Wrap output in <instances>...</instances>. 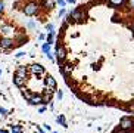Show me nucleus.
Masks as SVG:
<instances>
[{
	"label": "nucleus",
	"instance_id": "f257e3e1",
	"mask_svg": "<svg viewBox=\"0 0 134 133\" xmlns=\"http://www.w3.org/2000/svg\"><path fill=\"white\" fill-rule=\"evenodd\" d=\"M38 11H40L38 3H36V2H31V3L25 4L24 9H22V12H24L27 16H34V15H37V13H38Z\"/></svg>",
	"mask_w": 134,
	"mask_h": 133
},
{
	"label": "nucleus",
	"instance_id": "7c9ffc66",
	"mask_svg": "<svg viewBox=\"0 0 134 133\" xmlns=\"http://www.w3.org/2000/svg\"><path fill=\"white\" fill-rule=\"evenodd\" d=\"M66 2H68V3H72V4L75 3V0H66Z\"/></svg>",
	"mask_w": 134,
	"mask_h": 133
},
{
	"label": "nucleus",
	"instance_id": "4be33fe9",
	"mask_svg": "<svg viewBox=\"0 0 134 133\" xmlns=\"http://www.w3.org/2000/svg\"><path fill=\"white\" fill-rule=\"evenodd\" d=\"M15 56H16V58H22V56H25V52H18Z\"/></svg>",
	"mask_w": 134,
	"mask_h": 133
},
{
	"label": "nucleus",
	"instance_id": "72a5a7b5",
	"mask_svg": "<svg viewBox=\"0 0 134 133\" xmlns=\"http://www.w3.org/2000/svg\"><path fill=\"white\" fill-rule=\"evenodd\" d=\"M0 133H8V132H6V130H0Z\"/></svg>",
	"mask_w": 134,
	"mask_h": 133
},
{
	"label": "nucleus",
	"instance_id": "412c9836",
	"mask_svg": "<svg viewBox=\"0 0 134 133\" xmlns=\"http://www.w3.org/2000/svg\"><path fill=\"white\" fill-rule=\"evenodd\" d=\"M0 114H2V115H8V111L4 110V108H2V106H0Z\"/></svg>",
	"mask_w": 134,
	"mask_h": 133
},
{
	"label": "nucleus",
	"instance_id": "bb28decb",
	"mask_svg": "<svg viewBox=\"0 0 134 133\" xmlns=\"http://www.w3.org/2000/svg\"><path fill=\"white\" fill-rule=\"evenodd\" d=\"M46 37H47V35H44V34H40V35H38V40H44Z\"/></svg>",
	"mask_w": 134,
	"mask_h": 133
},
{
	"label": "nucleus",
	"instance_id": "9d476101",
	"mask_svg": "<svg viewBox=\"0 0 134 133\" xmlns=\"http://www.w3.org/2000/svg\"><path fill=\"white\" fill-rule=\"evenodd\" d=\"M27 71H28V70L25 68L24 65H21L19 68L16 70V73H15V74H16V75H21V77H25V75H27Z\"/></svg>",
	"mask_w": 134,
	"mask_h": 133
},
{
	"label": "nucleus",
	"instance_id": "a211bd4d",
	"mask_svg": "<svg viewBox=\"0 0 134 133\" xmlns=\"http://www.w3.org/2000/svg\"><path fill=\"white\" fill-rule=\"evenodd\" d=\"M46 30L49 33H55V25L53 24H46Z\"/></svg>",
	"mask_w": 134,
	"mask_h": 133
},
{
	"label": "nucleus",
	"instance_id": "20e7f679",
	"mask_svg": "<svg viewBox=\"0 0 134 133\" xmlns=\"http://www.w3.org/2000/svg\"><path fill=\"white\" fill-rule=\"evenodd\" d=\"M44 83H46V86H47L50 90H53V92L56 90V86H58V84H56V80L52 77V75H49V74L46 75V78H44Z\"/></svg>",
	"mask_w": 134,
	"mask_h": 133
},
{
	"label": "nucleus",
	"instance_id": "5701e85b",
	"mask_svg": "<svg viewBox=\"0 0 134 133\" xmlns=\"http://www.w3.org/2000/svg\"><path fill=\"white\" fill-rule=\"evenodd\" d=\"M65 13H66V11H65V9H60V11H59V16H63V15H65Z\"/></svg>",
	"mask_w": 134,
	"mask_h": 133
},
{
	"label": "nucleus",
	"instance_id": "f3484780",
	"mask_svg": "<svg viewBox=\"0 0 134 133\" xmlns=\"http://www.w3.org/2000/svg\"><path fill=\"white\" fill-rule=\"evenodd\" d=\"M46 40H47V43H53V40H55V33H49L47 37H46Z\"/></svg>",
	"mask_w": 134,
	"mask_h": 133
},
{
	"label": "nucleus",
	"instance_id": "aec40b11",
	"mask_svg": "<svg viewBox=\"0 0 134 133\" xmlns=\"http://www.w3.org/2000/svg\"><path fill=\"white\" fill-rule=\"evenodd\" d=\"M56 96H58V99L60 101V99L63 98V92H62V90H58V92H56Z\"/></svg>",
	"mask_w": 134,
	"mask_h": 133
},
{
	"label": "nucleus",
	"instance_id": "4468645a",
	"mask_svg": "<svg viewBox=\"0 0 134 133\" xmlns=\"http://www.w3.org/2000/svg\"><path fill=\"white\" fill-rule=\"evenodd\" d=\"M10 129H12V132L10 133H22V127L21 126H10Z\"/></svg>",
	"mask_w": 134,
	"mask_h": 133
},
{
	"label": "nucleus",
	"instance_id": "cd10ccee",
	"mask_svg": "<svg viewBox=\"0 0 134 133\" xmlns=\"http://www.w3.org/2000/svg\"><path fill=\"white\" fill-rule=\"evenodd\" d=\"M128 111H130V112H134V105L128 106Z\"/></svg>",
	"mask_w": 134,
	"mask_h": 133
},
{
	"label": "nucleus",
	"instance_id": "2eb2a0df",
	"mask_svg": "<svg viewBox=\"0 0 134 133\" xmlns=\"http://www.w3.org/2000/svg\"><path fill=\"white\" fill-rule=\"evenodd\" d=\"M22 96H24L27 101H31V98L34 96V95H31L30 92H28V90H22Z\"/></svg>",
	"mask_w": 134,
	"mask_h": 133
},
{
	"label": "nucleus",
	"instance_id": "a878e982",
	"mask_svg": "<svg viewBox=\"0 0 134 133\" xmlns=\"http://www.w3.org/2000/svg\"><path fill=\"white\" fill-rule=\"evenodd\" d=\"M44 111H46V108H44V106H40V108H38V112H40V114L44 112Z\"/></svg>",
	"mask_w": 134,
	"mask_h": 133
},
{
	"label": "nucleus",
	"instance_id": "c85d7f7f",
	"mask_svg": "<svg viewBox=\"0 0 134 133\" xmlns=\"http://www.w3.org/2000/svg\"><path fill=\"white\" fill-rule=\"evenodd\" d=\"M46 56H47V58L50 59V61H53V59H55V58H53V55H52V53H49V55H46Z\"/></svg>",
	"mask_w": 134,
	"mask_h": 133
},
{
	"label": "nucleus",
	"instance_id": "2f4dec72",
	"mask_svg": "<svg viewBox=\"0 0 134 133\" xmlns=\"http://www.w3.org/2000/svg\"><path fill=\"white\" fill-rule=\"evenodd\" d=\"M37 130H38V133H44V132H43V130L40 129V127H37Z\"/></svg>",
	"mask_w": 134,
	"mask_h": 133
},
{
	"label": "nucleus",
	"instance_id": "f03ea898",
	"mask_svg": "<svg viewBox=\"0 0 134 133\" xmlns=\"http://www.w3.org/2000/svg\"><path fill=\"white\" fill-rule=\"evenodd\" d=\"M134 126V121L131 120L130 117H124L121 118V123H119V127H121L122 130H131Z\"/></svg>",
	"mask_w": 134,
	"mask_h": 133
},
{
	"label": "nucleus",
	"instance_id": "9b49d317",
	"mask_svg": "<svg viewBox=\"0 0 134 133\" xmlns=\"http://www.w3.org/2000/svg\"><path fill=\"white\" fill-rule=\"evenodd\" d=\"M56 121L59 123L60 126H63L65 129H66V127H68V124H66V120H65V117H63V115H59V117L56 118Z\"/></svg>",
	"mask_w": 134,
	"mask_h": 133
},
{
	"label": "nucleus",
	"instance_id": "423d86ee",
	"mask_svg": "<svg viewBox=\"0 0 134 133\" xmlns=\"http://www.w3.org/2000/svg\"><path fill=\"white\" fill-rule=\"evenodd\" d=\"M59 71L62 73L63 75H65V77H68V74L72 71V66L69 65V64H63L62 66H59Z\"/></svg>",
	"mask_w": 134,
	"mask_h": 133
},
{
	"label": "nucleus",
	"instance_id": "f8f14e48",
	"mask_svg": "<svg viewBox=\"0 0 134 133\" xmlns=\"http://www.w3.org/2000/svg\"><path fill=\"white\" fill-rule=\"evenodd\" d=\"M110 4H114V6H122V4L127 3V0H109Z\"/></svg>",
	"mask_w": 134,
	"mask_h": 133
},
{
	"label": "nucleus",
	"instance_id": "ddd939ff",
	"mask_svg": "<svg viewBox=\"0 0 134 133\" xmlns=\"http://www.w3.org/2000/svg\"><path fill=\"white\" fill-rule=\"evenodd\" d=\"M41 50H43L46 55H49V53H50V43H43V46H41Z\"/></svg>",
	"mask_w": 134,
	"mask_h": 133
},
{
	"label": "nucleus",
	"instance_id": "39448f33",
	"mask_svg": "<svg viewBox=\"0 0 134 133\" xmlns=\"http://www.w3.org/2000/svg\"><path fill=\"white\" fill-rule=\"evenodd\" d=\"M28 104H31V105H40V104H43V96L41 95H34L31 98V101H28Z\"/></svg>",
	"mask_w": 134,
	"mask_h": 133
},
{
	"label": "nucleus",
	"instance_id": "473e14b6",
	"mask_svg": "<svg viewBox=\"0 0 134 133\" xmlns=\"http://www.w3.org/2000/svg\"><path fill=\"white\" fill-rule=\"evenodd\" d=\"M130 28H131V30L134 31V24H131V25H130Z\"/></svg>",
	"mask_w": 134,
	"mask_h": 133
},
{
	"label": "nucleus",
	"instance_id": "393cba45",
	"mask_svg": "<svg viewBox=\"0 0 134 133\" xmlns=\"http://www.w3.org/2000/svg\"><path fill=\"white\" fill-rule=\"evenodd\" d=\"M28 27H30V28H34V27H36V24L31 21V22H28Z\"/></svg>",
	"mask_w": 134,
	"mask_h": 133
},
{
	"label": "nucleus",
	"instance_id": "b1692460",
	"mask_svg": "<svg viewBox=\"0 0 134 133\" xmlns=\"http://www.w3.org/2000/svg\"><path fill=\"white\" fill-rule=\"evenodd\" d=\"M3 11H4V3L3 2H0V13H2Z\"/></svg>",
	"mask_w": 134,
	"mask_h": 133
},
{
	"label": "nucleus",
	"instance_id": "6ab92c4d",
	"mask_svg": "<svg viewBox=\"0 0 134 133\" xmlns=\"http://www.w3.org/2000/svg\"><path fill=\"white\" fill-rule=\"evenodd\" d=\"M56 3L59 4L60 8H65V4H66V2H65V0H56Z\"/></svg>",
	"mask_w": 134,
	"mask_h": 133
},
{
	"label": "nucleus",
	"instance_id": "c756f323",
	"mask_svg": "<svg viewBox=\"0 0 134 133\" xmlns=\"http://www.w3.org/2000/svg\"><path fill=\"white\" fill-rule=\"evenodd\" d=\"M44 126V129H46V130H49V132H50V126H49V124H43Z\"/></svg>",
	"mask_w": 134,
	"mask_h": 133
},
{
	"label": "nucleus",
	"instance_id": "dca6fc26",
	"mask_svg": "<svg viewBox=\"0 0 134 133\" xmlns=\"http://www.w3.org/2000/svg\"><path fill=\"white\" fill-rule=\"evenodd\" d=\"M0 31H3V33H10V31H12V28L9 27V25H4V24H3V25H0Z\"/></svg>",
	"mask_w": 134,
	"mask_h": 133
},
{
	"label": "nucleus",
	"instance_id": "7ed1b4c3",
	"mask_svg": "<svg viewBox=\"0 0 134 133\" xmlns=\"http://www.w3.org/2000/svg\"><path fill=\"white\" fill-rule=\"evenodd\" d=\"M13 47V40L8 37H2L0 39V49H10Z\"/></svg>",
	"mask_w": 134,
	"mask_h": 133
},
{
	"label": "nucleus",
	"instance_id": "f704fd0d",
	"mask_svg": "<svg viewBox=\"0 0 134 133\" xmlns=\"http://www.w3.org/2000/svg\"><path fill=\"white\" fill-rule=\"evenodd\" d=\"M0 75H2V70H0Z\"/></svg>",
	"mask_w": 134,
	"mask_h": 133
},
{
	"label": "nucleus",
	"instance_id": "1a4fd4ad",
	"mask_svg": "<svg viewBox=\"0 0 134 133\" xmlns=\"http://www.w3.org/2000/svg\"><path fill=\"white\" fill-rule=\"evenodd\" d=\"M43 8L44 9H53L55 8V2L53 0H43Z\"/></svg>",
	"mask_w": 134,
	"mask_h": 133
},
{
	"label": "nucleus",
	"instance_id": "6e6552de",
	"mask_svg": "<svg viewBox=\"0 0 134 133\" xmlns=\"http://www.w3.org/2000/svg\"><path fill=\"white\" fill-rule=\"evenodd\" d=\"M30 71H31L32 74H43V73H44V68H43L41 65H31Z\"/></svg>",
	"mask_w": 134,
	"mask_h": 133
},
{
	"label": "nucleus",
	"instance_id": "0eeeda50",
	"mask_svg": "<svg viewBox=\"0 0 134 133\" xmlns=\"http://www.w3.org/2000/svg\"><path fill=\"white\" fill-rule=\"evenodd\" d=\"M13 83H15V86L22 87L25 84V77H21V75H16L15 74V77H13Z\"/></svg>",
	"mask_w": 134,
	"mask_h": 133
}]
</instances>
